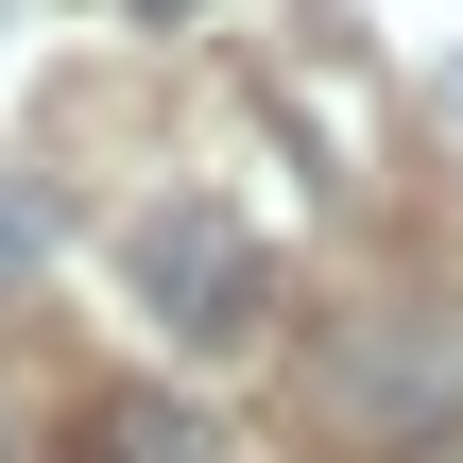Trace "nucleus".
Returning <instances> with one entry per match:
<instances>
[{
    "label": "nucleus",
    "instance_id": "nucleus-1",
    "mask_svg": "<svg viewBox=\"0 0 463 463\" xmlns=\"http://www.w3.org/2000/svg\"><path fill=\"white\" fill-rule=\"evenodd\" d=\"M137 292H155V326H172L189 361H223V344L275 326V241L223 223V206H155V223H137Z\"/></svg>",
    "mask_w": 463,
    "mask_h": 463
},
{
    "label": "nucleus",
    "instance_id": "nucleus-3",
    "mask_svg": "<svg viewBox=\"0 0 463 463\" xmlns=\"http://www.w3.org/2000/svg\"><path fill=\"white\" fill-rule=\"evenodd\" d=\"M120 17H189V0H120Z\"/></svg>",
    "mask_w": 463,
    "mask_h": 463
},
{
    "label": "nucleus",
    "instance_id": "nucleus-2",
    "mask_svg": "<svg viewBox=\"0 0 463 463\" xmlns=\"http://www.w3.org/2000/svg\"><path fill=\"white\" fill-rule=\"evenodd\" d=\"M34 258H52V206H34V189H0V275H34Z\"/></svg>",
    "mask_w": 463,
    "mask_h": 463
}]
</instances>
